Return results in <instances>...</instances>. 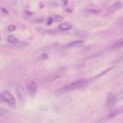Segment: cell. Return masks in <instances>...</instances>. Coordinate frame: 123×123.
I'll list each match as a JSON object with an SVG mask.
<instances>
[{
	"mask_svg": "<svg viewBox=\"0 0 123 123\" xmlns=\"http://www.w3.org/2000/svg\"><path fill=\"white\" fill-rule=\"evenodd\" d=\"M122 3L121 1H118L116 3H115V4H114L113 5H112L111 8H110V11H114L119 8H120L122 7Z\"/></svg>",
	"mask_w": 123,
	"mask_h": 123,
	"instance_id": "10",
	"label": "cell"
},
{
	"mask_svg": "<svg viewBox=\"0 0 123 123\" xmlns=\"http://www.w3.org/2000/svg\"><path fill=\"white\" fill-rule=\"evenodd\" d=\"M88 11H89L91 13H98L100 12L99 10H95V9H91L88 10Z\"/></svg>",
	"mask_w": 123,
	"mask_h": 123,
	"instance_id": "19",
	"label": "cell"
},
{
	"mask_svg": "<svg viewBox=\"0 0 123 123\" xmlns=\"http://www.w3.org/2000/svg\"><path fill=\"white\" fill-rule=\"evenodd\" d=\"M123 39H121V40H118L116 42H115L114 44H113L111 46V49H116V48H119L123 46Z\"/></svg>",
	"mask_w": 123,
	"mask_h": 123,
	"instance_id": "12",
	"label": "cell"
},
{
	"mask_svg": "<svg viewBox=\"0 0 123 123\" xmlns=\"http://www.w3.org/2000/svg\"><path fill=\"white\" fill-rule=\"evenodd\" d=\"M52 18L53 21H54L55 22H56L62 21L64 19V18L62 16L59 14H54Z\"/></svg>",
	"mask_w": 123,
	"mask_h": 123,
	"instance_id": "14",
	"label": "cell"
},
{
	"mask_svg": "<svg viewBox=\"0 0 123 123\" xmlns=\"http://www.w3.org/2000/svg\"><path fill=\"white\" fill-rule=\"evenodd\" d=\"M89 80L87 79H79L68 84L58 89V92L61 93H67L78 88H83L89 83Z\"/></svg>",
	"mask_w": 123,
	"mask_h": 123,
	"instance_id": "1",
	"label": "cell"
},
{
	"mask_svg": "<svg viewBox=\"0 0 123 123\" xmlns=\"http://www.w3.org/2000/svg\"><path fill=\"white\" fill-rule=\"evenodd\" d=\"M37 84L34 81H30L26 86V89L28 95L31 97H34L37 92Z\"/></svg>",
	"mask_w": 123,
	"mask_h": 123,
	"instance_id": "4",
	"label": "cell"
},
{
	"mask_svg": "<svg viewBox=\"0 0 123 123\" xmlns=\"http://www.w3.org/2000/svg\"><path fill=\"white\" fill-rule=\"evenodd\" d=\"M63 76V74H56L51 75L49 77V80L52 81L62 78Z\"/></svg>",
	"mask_w": 123,
	"mask_h": 123,
	"instance_id": "11",
	"label": "cell"
},
{
	"mask_svg": "<svg viewBox=\"0 0 123 123\" xmlns=\"http://www.w3.org/2000/svg\"><path fill=\"white\" fill-rule=\"evenodd\" d=\"M16 89L19 99L21 101H23L25 99L26 96V93L24 88L22 86L18 85L16 86Z\"/></svg>",
	"mask_w": 123,
	"mask_h": 123,
	"instance_id": "5",
	"label": "cell"
},
{
	"mask_svg": "<svg viewBox=\"0 0 123 123\" xmlns=\"http://www.w3.org/2000/svg\"><path fill=\"white\" fill-rule=\"evenodd\" d=\"M0 103H7L14 108L16 107V102L14 97L7 90L0 92Z\"/></svg>",
	"mask_w": 123,
	"mask_h": 123,
	"instance_id": "2",
	"label": "cell"
},
{
	"mask_svg": "<svg viewBox=\"0 0 123 123\" xmlns=\"http://www.w3.org/2000/svg\"><path fill=\"white\" fill-rule=\"evenodd\" d=\"M84 43V40H77V41H73V42H72L70 43L67 45V46L69 47H76V46H78L79 45H80Z\"/></svg>",
	"mask_w": 123,
	"mask_h": 123,
	"instance_id": "9",
	"label": "cell"
},
{
	"mask_svg": "<svg viewBox=\"0 0 123 123\" xmlns=\"http://www.w3.org/2000/svg\"><path fill=\"white\" fill-rule=\"evenodd\" d=\"M1 36H0V41H1Z\"/></svg>",
	"mask_w": 123,
	"mask_h": 123,
	"instance_id": "23",
	"label": "cell"
},
{
	"mask_svg": "<svg viewBox=\"0 0 123 123\" xmlns=\"http://www.w3.org/2000/svg\"><path fill=\"white\" fill-rule=\"evenodd\" d=\"M48 58V55L46 53H43L41 54L39 57H38L39 60H47Z\"/></svg>",
	"mask_w": 123,
	"mask_h": 123,
	"instance_id": "15",
	"label": "cell"
},
{
	"mask_svg": "<svg viewBox=\"0 0 123 123\" xmlns=\"http://www.w3.org/2000/svg\"><path fill=\"white\" fill-rule=\"evenodd\" d=\"M123 97V91L120 92V93L113 95L112 93H109L107 96L106 99V104L107 106H109L112 104H114L115 102L122 99Z\"/></svg>",
	"mask_w": 123,
	"mask_h": 123,
	"instance_id": "3",
	"label": "cell"
},
{
	"mask_svg": "<svg viewBox=\"0 0 123 123\" xmlns=\"http://www.w3.org/2000/svg\"><path fill=\"white\" fill-rule=\"evenodd\" d=\"M59 29L63 31H66L70 30L72 28V25L68 22H63L60 24L59 25Z\"/></svg>",
	"mask_w": 123,
	"mask_h": 123,
	"instance_id": "6",
	"label": "cell"
},
{
	"mask_svg": "<svg viewBox=\"0 0 123 123\" xmlns=\"http://www.w3.org/2000/svg\"><path fill=\"white\" fill-rule=\"evenodd\" d=\"M113 67H114L113 66H112V67H111L109 68L108 69H106L105 70L102 71V72H101L100 73L98 74L95 76V77H96V78H98V77H101V76H102L105 75V74H107L108 72H109L111 70H112V69L113 68Z\"/></svg>",
	"mask_w": 123,
	"mask_h": 123,
	"instance_id": "13",
	"label": "cell"
},
{
	"mask_svg": "<svg viewBox=\"0 0 123 123\" xmlns=\"http://www.w3.org/2000/svg\"><path fill=\"white\" fill-rule=\"evenodd\" d=\"M8 112V111L4 109H0V116H2Z\"/></svg>",
	"mask_w": 123,
	"mask_h": 123,
	"instance_id": "17",
	"label": "cell"
},
{
	"mask_svg": "<svg viewBox=\"0 0 123 123\" xmlns=\"http://www.w3.org/2000/svg\"><path fill=\"white\" fill-rule=\"evenodd\" d=\"M52 21H53V20H52V18L51 17H49L48 19L47 20V24L48 25H50L52 23Z\"/></svg>",
	"mask_w": 123,
	"mask_h": 123,
	"instance_id": "18",
	"label": "cell"
},
{
	"mask_svg": "<svg viewBox=\"0 0 123 123\" xmlns=\"http://www.w3.org/2000/svg\"><path fill=\"white\" fill-rule=\"evenodd\" d=\"M102 54H103V53H102V51H96V52H94L91 53V54L88 55V56L85 58V60H90V59H93V58H95L99 57V56H101Z\"/></svg>",
	"mask_w": 123,
	"mask_h": 123,
	"instance_id": "7",
	"label": "cell"
},
{
	"mask_svg": "<svg viewBox=\"0 0 123 123\" xmlns=\"http://www.w3.org/2000/svg\"><path fill=\"white\" fill-rule=\"evenodd\" d=\"M66 11L68 13H70L72 12H73L72 10H70V9H68V8L66 9Z\"/></svg>",
	"mask_w": 123,
	"mask_h": 123,
	"instance_id": "22",
	"label": "cell"
},
{
	"mask_svg": "<svg viewBox=\"0 0 123 123\" xmlns=\"http://www.w3.org/2000/svg\"><path fill=\"white\" fill-rule=\"evenodd\" d=\"M7 40L8 42L12 44H16L19 42V40L18 38L15 37H14L10 35L8 36L7 37Z\"/></svg>",
	"mask_w": 123,
	"mask_h": 123,
	"instance_id": "8",
	"label": "cell"
},
{
	"mask_svg": "<svg viewBox=\"0 0 123 123\" xmlns=\"http://www.w3.org/2000/svg\"><path fill=\"white\" fill-rule=\"evenodd\" d=\"M1 11H2L3 13H5V14H8V13H9L8 11L6 9H5V8H1Z\"/></svg>",
	"mask_w": 123,
	"mask_h": 123,
	"instance_id": "20",
	"label": "cell"
},
{
	"mask_svg": "<svg viewBox=\"0 0 123 123\" xmlns=\"http://www.w3.org/2000/svg\"><path fill=\"white\" fill-rule=\"evenodd\" d=\"M62 3H63V4L64 6L67 5V4L68 3V0H62Z\"/></svg>",
	"mask_w": 123,
	"mask_h": 123,
	"instance_id": "21",
	"label": "cell"
},
{
	"mask_svg": "<svg viewBox=\"0 0 123 123\" xmlns=\"http://www.w3.org/2000/svg\"><path fill=\"white\" fill-rule=\"evenodd\" d=\"M15 29H16V27L13 25H11L8 26V30L10 32H13L15 31Z\"/></svg>",
	"mask_w": 123,
	"mask_h": 123,
	"instance_id": "16",
	"label": "cell"
}]
</instances>
